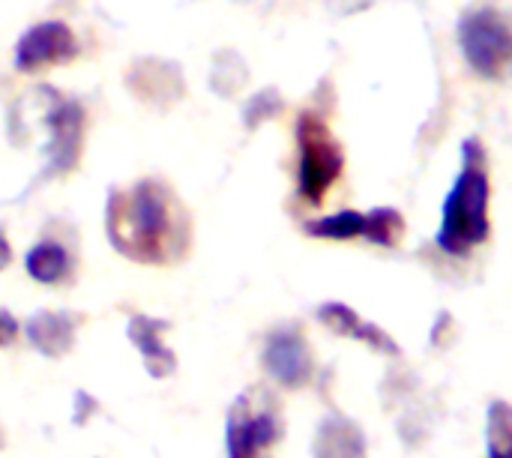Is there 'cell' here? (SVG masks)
<instances>
[{"instance_id":"cell-1","label":"cell","mask_w":512,"mask_h":458,"mask_svg":"<svg viewBox=\"0 0 512 458\" xmlns=\"http://www.w3.org/2000/svg\"><path fill=\"white\" fill-rule=\"evenodd\" d=\"M108 240L141 264H174L189 249V219L162 180H138L111 192Z\"/></svg>"},{"instance_id":"cell-2","label":"cell","mask_w":512,"mask_h":458,"mask_svg":"<svg viewBox=\"0 0 512 458\" xmlns=\"http://www.w3.org/2000/svg\"><path fill=\"white\" fill-rule=\"evenodd\" d=\"M492 171L486 144L474 135L462 141V165L444 198L435 243L453 258H468L492 237Z\"/></svg>"},{"instance_id":"cell-3","label":"cell","mask_w":512,"mask_h":458,"mask_svg":"<svg viewBox=\"0 0 512 458\" xmlns=\"http://www.w3.org/2000/svg\"><path fill=\"white\" fill-rule=\"evenodd\" d=\"M297 195L309 207H321L330 189L339 183L345 171V153L327 120L315 111H303L297 117Z\"/></svg>"},{"instance_id":"cell-4","label":"cell","mask_w":512,"mask_h":458,"mask_svg":"<svg viewBox=\"0 0 512 458\" xmlns=\"http://www.w3.org/2000/svg\"><path fill=\"white\" fill-rule=\"evenodd\" d=\"M459 48L468 66L486 81H504L512 75V15L501 6L480 3L459 18Z\"/></svg>"},{"instance_id":"cell-5","label":"cell","mask_w":512,"mask_h":458,"mask_svg":"<svg viewBox=\"0 0 512 458\" xmlns=\"http://www.w3.org/2000/svg\"><path fill=\"white\" fill-rule=\"evenodd\" d=\"M285 435V420L279 399L261 387L246 390L228 417V456L273 458Z\"/></svg>"},{"instance_id":"cell-6","label":"cell","mask_w":512,"mask_h":458,"mask_svg":"<svg viewBox=\"0 0 512 458\" xmlns=\"http://www.w3.org/2000/svg\"><path fill=\"white\" fill-rule=\"evenodd\" d=\"M78 51L75 33L63 21H39L33 24L15 45V66L24 75L42 72L48 66L72 60Z\"/></svg>"},{"instance_id":"cell-7","label":"cell","mask_w":512,"mask_h":458,"mask_svg":"<svg viewBox=\"0 0 512 458\" xmlns=\"http://www.w3.org/2000/svg\"><path fill=\"white\" fill-rule=\"evenodd\" d=\"M84 123L87 114L78 102L72 99H57L48 108V174L60 177L75 171L78 159H81V147H84Z\"/></svg>"},{"instance_id":"cell-8","label":"cell","mask_w":512,"mask_h":458,"mask_svg":"<svg viewBox=\"0 0 512 458\" xmlns=\"http://www.w3.org/2000/svg\"><path fill=\"white\" fill-rule=\"evenodd\" d=\"M264 366L285 387H303V384H309V378L315 372L309 345L297 327H282L267 339Z\"/></svg>"},{"instance_id":"cell-9","label":"cell","mask_w":512,"mask_h":458,"mask_svg":"<svg viewBox=\"0 0 512 458\" xmlns=\"http://www.w3.org/2000/svg\"><path fill=\"white\" fill-rule=\"evenodd\" d=\"M132 93L147 102H174L183 96V75L165 60H138L126 75Z\"/></svg>"},{"instance_id":"cell-10","label":"cell","mask_w":512,"mask_h":458,"mask_svg":"<svg viewBox=\"0 0 512 458\" xmlns=\"http://www.w3.org/2000/svg\"><path fill=\"white\" fill-rule=\"evenodd\" d=\"M318 318H321L333 333H339V336L357 339V342H363V345H369V348H375V351H384V354H399L396 342H393L381 327H375L372 321H363L354 309H348V306H342V303H327V306H321V309H318Z\"/></svg>"},{"instance_id":"cell-11","label":"cell","mask_w":512,"mask_h":458,"mask_svg":"<svg viewBox=\"0 0 512 458\" xmlns=\"http://www.w3.org/2000/svg\"><path fill=\"white\" fill-rule=\"evenodd\" d=\"M75 327H78V318L69 312H39L27 324V336L42 354L63 357L75 342Z\"/></svg>"},{"instance_id":"cell-12","label":"cell","mask_w":512,"mask_h":458,"mask_svg":"<svg viewBox=\"0 0 512 458\" xmlns=\"http://www.w3.org/2000/svg\"><path fill=\"white\" fill-rule=\"evenodd\" d=\"M162 333H165V321L156 318H132L129 324V339L138 345V351L147 360L150 375L165 378L174 372V354L162 345Z\"/></svg>"},{"instance_id":"cell-13","label":"cell","mask_w":512,"mask_h":458,"mask_svg":"<svg viewBox=\"0 0 512 458\" xmlns=\"http://www.w3.org/2000/svg\"><path fill=\"white\" fill-rule=\"evenodd\" d=\"M24 267H27L30 279H36L42 285H60L72 276V255L63 243L42 240L27 252Z\"/></svg>"},{"instance_id":"cell-14","label":"cell","mask_w":512,"mask_h":458,"mask_svg":"<svg viewBox=\"0 0 512 458\" xmlns=\"http://www.w3.org/2000/svg\"><path fill=\"white\" fill-rule=\"evenodd\" d=\"M306 234L318 237V240H366L369 237V213L342 210V213L309 222Z\"/></svg>"},{"instance_id":"cell-15","label":"cell","mask_w":512,"mask_h":458,"mask_svg":"<svg viewBox=\"0 0 512 458\" xmlns=\"http://www.w3.org/2000/svg\"><path fill=\"white\" fill-rule=\"evenodd\" d=\"M318 458H363V438L348 423H327L318 435Z\"/></svg>"},{"instance_id":"cell-16","label":"cell","mask_w":512,"mask_h":458,"mask_svg":"<svg viewBox=\"0 0 512 458\" xmlns=\"http://www.w3.org/2000/svg\"><path fill=\"white\" fill-rule=\"evenodd\" d=\"M405 237V216L393 207H375L369 210V243L372 246H384L393 249L399 246Z\"/></svg>"},{"instance_id":"cell-17","label":"cell","mask_w":512,"mask_h":458,"mask_svg":"<svg viewBox=\"0 0 512 458\" xmlns=\"http://www.w3.org/2000/svg\"><path fill=\"white\" fill-rule=\"evenodd\" d=\"M489 458H512V405L495 402L489 408Z\"/></svg>"},{"instance_id":"cell-18","label":"cell","mask_w":512,"mask_h":458,"mask_svg":"<svg viewBox=\"0 0 512 458\" xmlns=\"http://www.w3.org/2000/svg\"><path fill=\"white\" fill-rule=\"evenodd\" d=\"M15 339H18V321L6 309H0V348L12 345Z\"/></svg>"},{"instance_id":"cell-19","label":"cell","mask_w":512,"mask_h":458,"mask_svg":"<svg viewBox=\"0 0 512 458\" xmlns=\"http://www.w3.org/2000/svg\"><path fill=\"white\" fill-rule=\"evenodd\" d=\"M9 261H12V249H9L6 234L0 231V270H3V267H9Z\"/></svg>"},{"instance_id":"cell-20","label":"cell","mask_w":512,"mask_h":458,"mask_svg":"<svg viewBox=\"0 0 512 458\" xmlns=\"http://www.w3.org/2000/svg\"><path fill=\"white\" fill-rule=\"evenodd\" d=\"M0 438H3V435H0ZM0 444H3V441H0Z\"/></svg>"}]
</instances>
